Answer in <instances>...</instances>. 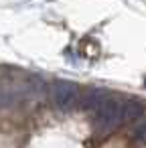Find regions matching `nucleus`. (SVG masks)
<instances>
[{
    "instance_id": "nucleus-3",
    "label": "nucleus",
    "mask_w": 146,
    "mask_h": 148,
    "mask_svg": "<svg viewBox=\"0 0 146 148\" xmlns=\"http://www.w3.org/2000/svg\"><path fill=\"white\" fill-rule=\"evenodd\" d=\"M110 97V93L101 87H89V89H83L81 91V97H79V108L87 110V112H95L106 99Z\"/></svg>"
},
{
    "instance_id": "nucleus-1",
    "label": "nucleus",
    "mask_w": 146,
    "mask_h": 148,
    "mask_svg": "<svg viewBox=\"0 0 146 148\" xmlns=\"http://www.w3.org/2000/svg\"><path fill=\"white\" fill-rule=\"evenodd\" d=\"M93 114V124L95 128L104 132L118 130L120 126L140 118L144 114V106L138 99H124V97H108Z\"/></svg>"
},
{
    "instance_id": "nucleus-2",
    "label": "nucleus",
    "mask_w": 146,
    "mask_h": 148,
    "mask_svg": "<svg viewBox=\"0 0 146 148\" xmlns=\"http://www.w3.org/2000/svg\"><path fill=\"white\" fill-rule=\"evenodd\" d=\"M79 97H81V91H79L77 83L67 81V79H57L51 83V99H53L55 108H59L63 112L73 110L75 106H79Z\"/></svg>"
},
{
    "instance_id": "nucleus-4",
    "label": "nucleus",
    "mask_w": 146,
    "mask_h": 148,
    "mask_svg": "<svg viewBox=\"0 0 146 148\" xmlns=\"http://www.w3.org/2000/svg\"><path fill=\"white\" fill-rule=\"evenodd\" d=\"M134 134H136V138H140V140H146V120H142V122L136 126Z\"/></svg>"
}]
</instances>
